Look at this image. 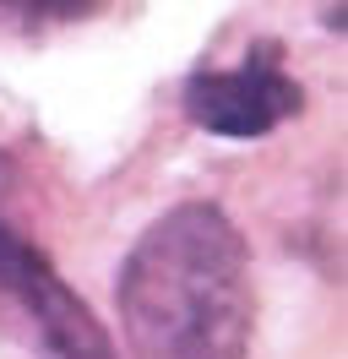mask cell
<instances>
[{
    "label": "cell",
    "instance_id": "cell-3",
    "mask_svg": "<svg viewBox=\"0 0 348 359\" xmlns=\"http://www.w3.org/2000/svg\"><path fill=\"white\" fill-rule=\"evenodd\" d=\"M185 109H191L196 126H207L213 136H234V142H250V136H267L278 120L300 109V88L278 71V49L256 44L250 60L239 71H207V76H191L185 88Z\"/></svg>",
    "mask_w": 348,
    "mask_h": 359
},
{
    "label": "cell",
    "instance_id": "cell-1",
    "mask_svg": "<svg viewBox=\"0 0 348 359\" xmlns=\"http://www.w3.org/2000/svg\"><path fill=\"white\" fill-rule=\"evenodd\" d=\"M250 256L207 202L163 212L120 267L114 299L136 359H245Z\"/></svg>",
    "mask_w": 348,
    "mask_h": 359
},
{
    "label": "cell",
    "instance_id": "cell-5",
    "mask_svg": "<svg viewBox=\"0 0 348 359\" xmlns=\"http://www.w3.org/2000/svg\"><path fill=\"white\" fill-rule=\"evenodd\" d=\"M11 175H17V169H11V158H0V196L11 191Z\"/></svg>",
    "mask_w": 348,
    "mask_h": 359
},
{
    "label": "cell",
    "instance_id": "cell-4",
    "mask_svg": "<svg viewBox=\"0 0 348 359\" xmlns=\"http://www.w3.org/2000/svg\"><path fill=\"white\" fill-rule=\"evenodd\" d=\"M0 6H17L27 17H76V11H87L93 0H0Z\"/></svg>",
    "mask_w": 348,
    "mask_h": 359
},
{
    "label": "cell",
    "instance_id": "cell-2",
    "mask_svg": "<svg viewBox=\"0 0 348 359\" xmlns=\"http://www.w3.org/2000/svg\"><path fill=\"white\" fill-rule=\"evenodd\" d=\"M0 289L22 299V311L33 316L49 359H120L109 332L98 327V316L55 278L44 250H33L6 224H0Z\"/></svg>",
    "mask_w": 348,
    "mask_h": 359
}]
</instances>
